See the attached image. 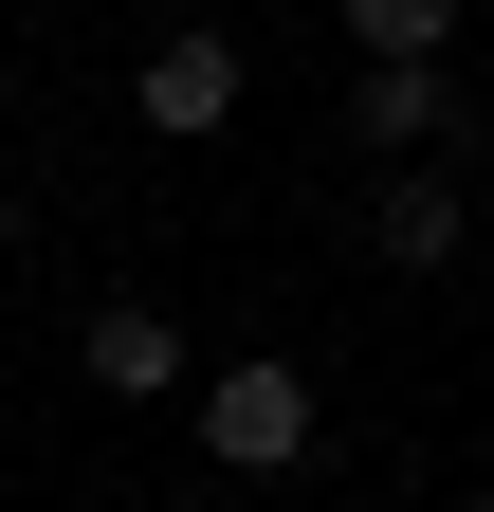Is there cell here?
I'll list each match as a JSON object with an SVG mask.
<instances>
[{
    "mask_svg": "<svg viewBox=\"0 0 494 512\" xmlns=\"http://www.w3.org/2000/svg\"><path fill=\"white\" fill-rule=\"evenodd\" d=\"M202 458L220 476H293L312 458V366H220L202 384Z\"/></svg>",
    "mask_w": 494,
    "mask_h": 512,
    "instance_id": "obj_1",
    "label": "cell"
},
{
    "mask_svg": "<svg viewBox=\"0 0 494 512\" xmlns=\"http://www.w3.org/2000/svg\"><path fill=\"white\" fill-rule=\"evenodd\" d=\"M129 110L165 128V147H183V128H220V110H238V37H220V19H183L147 74H129Z\"/></svg>",
    "mask_w": 494,
    "mask_h": 512,
    "instance_id": "obj_2",
    "label": "cell"
},
{
    "mask_svg": "<svg viewBox=\"0 0 494 512\" xmlns=\"http://www.w3.org/2000/svg\"><path fill=\"white\" fill-rule=\"evenodd\" d=\"M458 238H476V202H458V183H440V165H403V183H385V202H366V256H385V275H440V256H458Z\"/></svg>",
    "mask_w": 494,
    "mask_h": 512,
    "instance_id": "obj_3",
    "label": "cell"
},
{
    "mask_svg": "<svg viewBox=\"0 0 494 512\" xmlns=\"http://www.w3.org/2000/svg\"><path fill=\"white\" fill-rule=\"evenodd\" d=\"M74 366L110 384V403H165V384H183V330H165V311H147V293H110V311H92V330H74Z\"/></svg>",
    "mask_w": 494,
    "mask_h": 512,
    "instance_id": "obj_4",
    "label": "cell"
},
{
    "mask_svg": "<svg viewBox=\"0 0 494 512\" xmlns=\"http://www.w3.org/2000/svg\"><path fill=\"white\" fill-rule=\"evenodd\" d=\"M348 128H366V147H440V128H458V74H440V55H403V74H348Z\"/></svg>",
    "mask_w": 494,
    "mask_h": 512,
    "instance_id": "obj_5",
    "label": "cell"
},
{
    "mask_svg": "<svg viewBox=\"0 0 494 512\" xmlns=\"http://www.w3.org/2000/svg\"><path fill=\"white\" fill-rule=\"evenodd\" d=\"M348 55L403 74V55H458V0H348Z\"/></svg>",
    "mask_w": 494,
    "mask_h": 512,
    "instance_id": "obj_6",
    "label": "cell"
},
{
    "mask_svg": "<svg viewBox=\"0 0 494 512\" xmlns=\"http://www.w3.org/2000/svg\"><path fill=\"white\" fill-rule=\"evenodd\" d=\"M476 512H494V494H476Z\"/></svg>",
    "mask_w": 494,
    "mask_h": 512,
    "instance_id": "obj_7",
    "label": "cell"
}]
</instances>
